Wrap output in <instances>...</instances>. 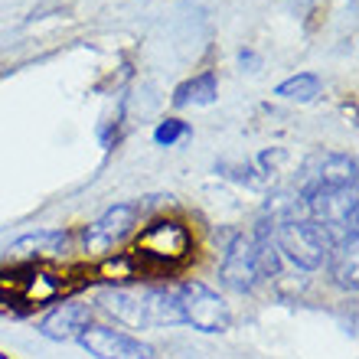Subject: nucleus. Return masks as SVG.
Listing matches in <instances>:
<instances>
[{"label":"nucleus","instance_id":"obj_1","mask_svg":"<svg viewBox=\"0 0 359 359\" xmlns=\"http://www.w3.org/2000/svg\"><path fill=\"white\" fill-rule=\"evenodd\" d=\"M271 236H274L278 252H284L304 271L320 268L327 262V255H330L327 236L304 216L297 199H284V203H278L271 209Z\"/></svg>","mask_w":359,"mask_h":359},{"label":"nucleus","instance_id":"obj_2","mask_svg":"<svg viewBox=\"0 0 359 359\" xmlns=\"http://www.w3.org/2000/svg\"><path fill=\"white\" fill-rule=\"evenodd\" d=\"M104 311L114 313V320L128 323L134 330H147V327H173L180 323V311H177V297L167 287H141V291H108L102 297Z\"/></svg>","mask_w":359,"mask_h":359},{"label":"nucleus","instance_id":"obj_3","mask_svg":"<svg viewBox=\"0 0 359 359\" xmlns=\"http://www.w3.org/2000/svg\"><path fill=\"white\" fill-rule=\"evenodd\" d=\"M177 311H180V323H189L193 330L203 333H226L232 327V311L229 304L219 297L212 287H206L203 281H187L180 284L177 291Z\"/></svg>","mask_w":359,"mask_h":359},{"label":"nucleus","instance_id":"obj_4","mask_svg":"<svg viewBox=\"0 0 359 359\" xmlns=\"http://www.w3.org/2000/svg\"><path fill=\"white\" fill-rule=\"evenodd\" d=\"M189 255V232L180 222H154L134 245V258L154 268H173Z\"/></svg>","mask_w":359,"mask_h":359},{"label":"nucleus","instance_id":"obj_5","mask_svg":"<svg viewBox=\"0 0 359 359\" xmlns=\"http://www.w3.org/2000/svg\"><path fill=\"white\" fill-rule=\"evenodd\" d=\"M222 284L232 287V291L245 294L252 291L258 281H265L262 278V268H258V248H255V238L252 236H238L232 238V245H229L226 258H222Z\"/></svg>","mask_w":359,"mask_h":359},{"label":"nucleus","instance_id":"obj_6","mask_svg":"<svg viewBox=\"0 0 359 359\" xmlns=\"http://www.w3.org/2000/svg\"><path fill=\"white\" fill-rule=\"evenodd\" d=\"M137 216H141V206H134V203L111 206L102 219H95L92 226L86 229V248L92 252V255L111 252V248L118 245L134 226H137Z\"/></svg>","mask_w":359,"mask_h":359},{"label":"nucleus","instance_id":"obj_7","mask_svg":"<svg viewBox=\"0 0 359 359\" xmlns=\"http://www.w3.org/2000/svg\"><path fill=\"white\" fill-rule=\"evenodd\" d=\"M79 343L95 359H154V350L147 343L134 340L121 330H111V327H86Z\"/></svg>","mask_w":359,"mask_h":359},{"label":"nucleus","instance_id":"obj_8","mask_svg":"<svg viewBox=\"0 0 359 359\" xmlns=\"http://www.w3.org/2000/svg\"><path fill=\"white\" fill-rule=\"evenodd\" d=\"M92 320V307L82 301H66L59 304L56 311H49L39 323V333L46 340H56V343H66V340H79L82 330L88 327Z\"/></svg>","mask_w":359,"mask_h":359},{"label":"nucleus","instance_id":"obj_9","mask_svg":"<svg viewBox=\"0 0 359 359\" xmlns=\"http://www.w3.org/2000/svg\"><path fill=\"white\" fill-rule=\"evenodd\" d=\"M69 248V232L62 229H39L29 236L17 238L7 248L10 262H43V258H59Z\"/></svg>","mask_w":359,"mask_h":359},{"label":"nucleus","instance_id":"obj_10","mask_svg":"<svg viewBox=\"0 0 359 359\" xmlns=\"http://www.w3.org/2000/svg\"><path fill=\"white\" fill-rule=\"evenodd\" d=\"M216 98H219L216 72H203V76L177 86V92H173V104H177V108H187V104H212Z\"/></svg>","mask_w":359,"mask_h":359},{"label":"nucleus","instance_id":"obj_11","mask_svg":"<svg viewBox=\"0 0 359 359\" xmlns=\"http://www.w3.org/2000/svg\"><path fill=\"white\" fill-rule=\"evenodd\" d=\"M327 262H330L333 278H337V281H340L343 287H350V291H356V268H359L356 242H346V245L330 248V255H327Z\"/></svg>","mask_w":359,"mask_h":359},{"label":"nucleus","instance_id":"obj_12","mask_svg":"<svg viewBox=\"0 0 359 359\" xmlns=\"http://www.w3.org/2000/svg\"><path fill=\"white\" fill-rule=\"evenodd\" d=\"M274 95H278V98H284V102L307 104V102H313V98L320 95V79L313 76V72H301V76L284 79L281 86L274 88Z\"/></svg>","mask_w":359,"mask_h":359},{"label":"nucleus","instance_id":"obj_13","mask_svg":"<svg viewBox=\"0 0 359 359\" xmlns=\"http://www.w3.org/2000/svg\"><path fill=\"white\" fill-rule=\"evenodd\" d=\"M187 134H189V124L187 121L167 118V121L157 124V131H154V144H157V147H173V144L183 141Z\"/></svg>","mask_w":359,"mask_h":359},{"label":"nucleus","instance_id":"obj_14","mask_svg":"<svg viewBox=\"0 0 359 359\" xmlns=\"http://www.w3.org/2000/svg\"><path fill=\"white\" fill-rule=\"evenodd\" d=\"M294 4H313V0H294Z\"/></svg>","mask_w":359,"mask_h":359}]
</instances>
